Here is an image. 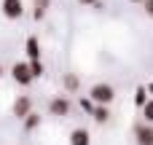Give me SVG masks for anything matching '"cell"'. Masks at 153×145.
<instances>
[{
  "instance_id": "7a4b0ae2",
  "label": "cell",
  "mask_w": 153,
  "mask_h": 145,
  "mask_svg": "<svg viewBox=\"0 0 153 145\" xmlns=\"http://www.w3.org/2000/svg\"><path fill=\"white\" fill-rule=\"evenodd\" d=\"M11 73H13V81H16V83H22V86H27V83H32V78H35L27 62H16V65L11 67Z\"/></svg>"
},
{
  "instance_id": "44dd1931",
  "label": "cell",
  "mask_w": 153,
  "mask_h": 145,
  "mask_svg": "<svg viewBox=\"0 0 153 145\" xmlns=\"http://www.w3.org/2000/svg\"><path fill=\"white\" fill-rule=\"evenodd\" d=\"M0 75H3V67H0Z\"/></svg>"
},
{
  "instance_id": "d6986e66",
  "label": "cell",
  "mask_w": 153,
  "mask_h": 145,
  "mask_svg": "<svg viewBox=\"0 0 153 145\" xmlns=\"http://www.w3.org/2000/svg\"><path fill=\"white\" fill-rule=\"evenodd\" d=\"M148 91H151V94H153V83H151V86H148Z\"/></svg>"
},
{
  "instance_id": "3957f363",
  "label": "cell",
  "mask_w": 153,
  "mask_h": 145,
  "mask_svg": "<svg viewBox=\"0 0 153 145\" xmlns=\"http://www.w3.org/2000/svg\"><path fill=\"white\" fill-rule=\"evenodd\" d=\"M3 13L8 16V19H19L22 13H24V5H22V0H3Z\"/></svg>"
},
{
  "instance_id": "8fae6325",
  "label": "cell",
  "mask_w": 153,
  "mask_h": 145,
  "mask_svg": "<svg viewBox=\"0 0 153 145\" xmlns=\"http://www.w3.org/2000/svg\"><path fill=\"white\" fill-rule=\"evenodd\" d=\"M46 8H48V0H35V11H32V16L40 19V16L46 13Z\"/></svg>"
},
{
  "instance_id": "ffe728a7",
  "label": "cell",
  "mask_w": 153,
  "mask_h": 145,
  "mask_svg": "<svg viewBox=\"0 0 153 145\" xmlns=\"http://www.w3.org/2000/svg\"><path fill=\"white\" fill-rule=\"evenodd\" d=\"M132 3H145V0H132Z\"/></svg>"
},
{
  "instance_id": "277c9868",
  "label": "cell",
  "mask_w": 153,
  "mask_h": 145,
  "mask_svg": "<svg viewBox=\"0 0 153 145\" xmlns=\"http://www.w3.org/2000/svg\"><path fill=\"white\" fill-rule=\"evenodd\" d=\"M32 113V100L30 97H19L16 102H13V116L16 118H27Z\"/></svg>"
},
{
  "instance_id": "5bb4252c",
  "label": "cell",
  "mask_w": 153,
  "mask_h": 145,
  "mask_svg": "<svg viewBox=\"0 0 153 145\" xmlns=\"http://www.w3.org/2000/svg\"><path fill=\"white\" fill-rule=\"evenodd\" d=\"M143 116H145V124H153V100H148V105L143 108Z\"/></svg>"
},
{
  "instance_id": "e0dca14e",
  "label": "cell",
  "mask_w": 153,
  "mask_h": 145,
  "mask_svg": "<svg viewBox=\"0 0 153 145\" xmlns=\"http://www.w3.org/2000/svg\"><path fill=\"white\" fill-rule=\"evenodd\" d=\"M143 8H145V13H148V16H153V0H145V3H143Z\"/></svg>"
},
{
  "instance_id": "30bf717a",
  "label": "cell",
  "mask_w": 153,
  "mask_h": 145,
  "mask_svg": "<svg viewBox=\"0 0 153 145\" xmlns=\"http://www.w3.org/2000/svg\"><path fill=\"white\" fill-rule=\"evenodd\" d=\"M65 89H67V91H75V89H78V75H75V73H67V75H65Z\"/></svg>"
},
{
  "instance_id": "4fadbf2b",
  "label": "cell",
  "mask_w": 153,
  "mask_h": 145,
  "mask_svg": "<svg viewBox=\"0 0 153 145\" xmlns=\"http://www.w3.org/2000/svg\"><path fill=\"white\" fill-rule=\"evenodd\" d=\"M145 94H148V91H145L143 86H140V89H137V94H134V102H137L140 108H145V105H148V97H145Z\"/></svg>"
},
{
  "instance_id": "5b68a950",
  "label": "cell",
  "mask_w": 153,
  "mask_h": 145,
  "mask_svg": "<svg viewBox=\"0 0 153 145\" xmlns=\"http://www.w3.org/2000/svg\"><path fill=\"white\" fill-rule=\"evenodd\" d=\"M134 137H137V145H153V126L151 124H140L134 129Z\"/></svg>"
},
{
  "instance_id": "9a60e30c",
  "label": "cell",
  "mask_w": 153,
  "mask_h": 145,
  "mask_svg": "<svg viewBox=\"0 0 153 145\" xmlns=\"http://www.w3.org/2000/svg\"><path fill=\"white\" fill-rule=\"evenodd\" d=\"M30 70H32V75H35V78H40V75H43V65H40V62H30Z\"/></svg>"
},
{
  "instance_id": "6da1fadb",
  "label": "cell",
  "mask_w": 153,
  "mask_h": 145,
  "mask_svg": "<svg viewBox=\"0 0 153 145\" xmlns=\"http://www.w3.org/2000/svg\"><path fill=\"white\" fill-rule=\"evenodd\" d=\"M113 97H116V91H113L110 83H97V86L91 89V100H94L97 105H108V102H113Z\"/></svg>"
},
{
  "instance_id": "9c48e42d",
  "label": "cell",
  "mask_w": 153,
  "mask_h": 145,
  "mask_svg": "<svg viewBox=\"0 0 153 145\" xmlns=\"http://www.w3.org/2000/svg\"><path fill=\"white\" fill-rule=\"evenodd\" d=\"M91 116H94V121H100V124H102V121H108V118H110V110H108V105H100V108H94V113H91Z\"/></svg>"
},
{
  "instance_id": "52a82bcc",
  "label": "cell",
  "mask_w": 153,
  "mask_h": 145,
  "mask_svg": "<svg viewBox=\"0 0 153 145\" xmlns=\"http://www.w3.org/2000/svg\"><path fill=\"white\" fill-rule=\"evenodd\" d=\"M89 132L86 129H73L70 132V145H89Z\"/></svg>"
},
{
  "instance_id": "7c38bea8",
  "label": "cell",
  "mask_w": 153,
  "mask_h": 145,
  "mask_svg": "<svg viewBox=\"0 0 153 145\" xmlns=\"http://www.w3.org/2000/svg\"><path fill=\"white\" fill-rule=\"evenodd\" d=\"M38 124H40V116H38V113H30V116L24 118V126H27L30 132H32V129H35Z\"/></svg>"
},
{
  "instance_id": "ac0fdd59",
  "label": "cell",
  "mask_w": 153,
  "mask_h": 145,
  "mask_svg": "<svg viewBox=\"0 0 153 145\" xmlns=\"http://www.w3.org/2000/svg\"><path fill=\"white\" fill-rule=\"evenodd\" d=\"M81 3H91V5H97V3H100V0H81Z\"/></svg>"
},
{
  "instance_id": "ba28073f",
  "label": "cell",
  "mask_w": 153,
  "mask_h": 145,
  "mask_svg": "<svg viewBox=\"0 0 153 145\" xmlns=\"http://www.w3.org/2000/svg\"><path fill=\"white\" fill-rule=\"evenodd\" d=\"M27 54H30V62H40V46H38V38H27Z\"/></svg>"
},
{
  "instance_id": "8992f818",
  "label": "cell",
  "mask_w": 153,
  "mask_h": 145,
  "mask_svg": "<svg viewBox=\"0 0 153 145\" xmlns=\"http://www.w3.org/2000/svg\"><path fill=\"white\" fill-rule=\"evenodd\" d=\"M48 113H51V116H67V113H70V102H67L65 97H54L51 105H48Z\"/></svg>"
},
{
  "instance_id": "2e32d148",
  "label": "cell",
  "mask_w": 153,
  "mask_h": 145,
  "mask_svg": "<svg viewBox=\"0 0 153 145\" xmlns=\"http://www.w3.org/2000/svg\"><path fill=\"white\" fill-rule=\"evenodd\" d=\"M81 108H83V110H89V113H94V105H91V100H81Z\"/></svg>"
}]
</instances>
